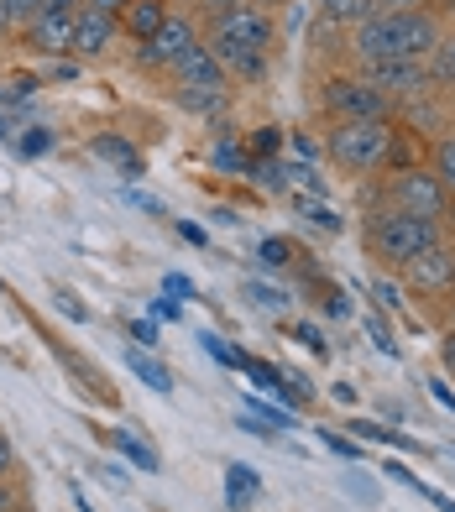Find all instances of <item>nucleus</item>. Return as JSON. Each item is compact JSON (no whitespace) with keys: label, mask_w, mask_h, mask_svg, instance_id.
I'll use <instances>...</instances> for the list:
<instances>
[{"label":"nucleus","mask_w":455,"mask_h":512,"mask_svg":"<svg viewBox=\"0 0 455 512\" xmlns=\"http://www.w3.org/2000/svg\"><path fill=\"white\" fill-rule=\"evenodd\" d=\"M42 11H68V6H79V0H37Z\"/></svg>","instance_id":"obj_50"},{"label":"nucleus","mask_w":455,"mask_h":512,"mask_svg":"<svg viewBox=\"0 0 455 512\" xmlns=\"http://www.w3.org/2000/svg\"><path fill=\"white\" fill-rule=\"evenodd\" d=\"M435 42H440L435 11H377L372 21L356 27L351 53L361 68H372V63H398V58H429Z\"/></svg>","instance_id":"obj_2"},{"label":"nucleus","mask_w":455,"mask_h":512,"mask_svg":"<svg viewBox=\"0 0 455 512\" xmlns=\"http://www.w3.org/2000/svg\"><path fill=\"white\" fill-rule=\"evenodd\" d=\"M131 340L136 345H157V324L152 319H131Z\"/></svg>","instance_id":"obj_40"},{"label":"nucleus","mask_w":455,"mask_h":512,"mask_svg":"<svg viewBox=\"0 0 455 512\" xmlns=\"http://www.w3.org/2000/svg\"><path fill=\"white\" fill-rule=\"evenodd\" d=\"M445 11H450V16H455V0H445Z\"/></svg>","instance_id":"obj_54"},{"label":"nucleus","mask_w":455,"mask_h":512,"mask_svg":"<svg viewBox=\"0 0 455 512\" xmlns=\"http://www.w3.org/2000/svg\"><path fill=\"white\" fill-rule=\"evenodd\" d=\"M204 6H215V11H225V6H246V0H204Z\"/></svg>","instance_id":"obj_51"},{"label":"nucleus","mask_w":455,"mask_h":512,"mask_svg":"<svg viewBox=\"0 0 455 512\" xmlns=\"http://www.w3.org/2000/svg\"><path fill=\"white\" fill-rule=\"evenodd\" d=\"M199 345H204V356H215L220 366H236V351H231V345H225L215 330H204V335H199Z\"/></svg>","instance_id":"obj_34"},{"label":"nucleus","mask_w":455,"mask_h":512,"mask_svg":"<svg viewBox=\"0 0 455 512\" xmlns=\"http://www.w3.org/2000/svg\"><path fill=\"white\" fill-rule=\"evenodd\" d=\"M435 398H440V403H445V408H450V413H455V392H450V387H445V382H435Z\"/></svg>","instance_id":"obj_49"},{"label":"nucleus","mask_w":455,"mask_h":512,"mask_svg":"<svg viewBox=\"0 0 455 512\" xmlns=\"http://www.w3.org/2000/svg\"><path fill=\"white\" fill-rule=\"evenodd\" d=\"M37 11H42L37 0H0V32H16V27H27V21H32Z\"/></svg>","instance_id":"obj_24"},{"label":"nucleus","mask_w":455,"mask_h":512,"mask_svg":"<svg viewBox=\"0 0 455 512\" xmlns=\"http://www.w3.org/2000/svg\"><path fill=\"white\" fill-rule=\"evenodd\" d=\"M152 314L173 324V319H184V304H173V298H157V304H152Z\"/></svg>","instance_id":"obj_41"},{"label":"nucleus","mask_w":455,"mask_h":512,"mask_svg":"<svg viewBox=\"0 0 455 512\" xmlns=\"http://www.w3.org/2000/svg\"><path fill=\"white\" fill-rule=\"evenodd\" d=\"M440 356H445V366H450V377H455V330L445 335V345H440Z\"/></svg>","instance_id":"obj_46"},{"label":"nucleus","mask_w":455,"mask_h":512,"mask_svg":"<svg viewBox=\"0 0 455 512\" xmlns=\"http://www.w3.org/2000/svg\"><path fill=\"white\" fill-rule=\"evenodd\" d=\"M6 136H11V121H6V115H0V142H6Z\"/></svg>","instance_id":"obj_52"},{"label":"nucleus","mask_w":455,"mask_h":512,"mask_svg":"<svg viewBox=\"0 0 455 512\" xmlns=\"http://www.w3.org/2000/svg\"><path fill=\"white\" fill-rule=\"evenodd\" d=\"M84 6H89V11H105V16H116V11L126 6V0H84Z\"/></svg>","instance_id":"obj_44"},{"label":"nucleus","mask_w":455,"mask_h":512,"mask_svg":"<svg viewBox=\"0 0 455 512\" xmlns=\"http://www.w3.org/2000/svg\"><path fill=\"white\" fill-rule=\"evenodd\" d=\"M278 392H283V398H293V403H299V408H304V403L314 398V392H309V377H304V371H283V387H278Z\"/></svg>","instance_id":"obj_32"},{"label":"nucleus","mask_w":455,"mask_h":512,"mask_svg":"<svg viewBox=\"0 0 455 512\" xmlns=\"http://www.w3.org/2000/svg\"><path fill=\"white\" fill-rule=\"evenodd\" d=\"M320 105L335 115V121H393V110H398L388 95H382V89H372L361 74H335V79H325Z\"/></svg>","instance_id":"obj_5"},{"label":"nucleus","mask_w":455,"mask_h":512,"mask_svg":"<svg viewBox=\"0 0 455 512\" xmlns=\"http://www.w3.org/2000/svg\"><path fill=\"white\" fill-rule=\"evenodd\" d=\"M173 84L178 89H231V79H225V68H220V58L204 48H189L184 58L173 63Z\"/></svg>","instance_id":"obj_11"},{"label":"nucleus","mask_w":455,"mask_h":512,"mask_svg":"<svg viewBox=\"0 0 455 512\" xmlns=\"http://www.w3.org/2000/svg\"><path fill=\"white\" fill-rule=\"evenodd\" d=\"M116 16H105V11H79V21H74V53L79 58H105L110 53V42H116Z\"/></svg>","instance_id":"obj_12"},{"label":"nucleus","mask_w":455,"mask_h":512,"mask_svg":"<svg viewBox=\"0 0 455 512\" xmlns=\"http://www.w3.org/2000/svg\"><path fill=\"white\" fill-rule=\"evenodd\" d=\"M388 476H393V481H403V486H414V492H419V486H424V481H419L414 471H408V465H398V460L388 465Z\"/></svg>","instance_id":"obj_43"},{"label":"nucleus","mask_w":455,"mask_h":512,"mask_svg":"<svg viewBox=\"0 0 455 512\" xmlns=\"http://www.w3.org/2000/svg\"><path fill=\"white\" fill-rule=\"evenodd\" d=\"M393 147H398V131L393 121H335L330 136H325V152L340 173H382L393 162Z\"/></svg>","instance_id":"obj_3"},{"label":"nucleus","mask_w":455,"mask_h":512,"mask_svg":"<svg viewBox=\"0 0 455 512\" xmlns=\"http://www.w3.org/2000/svg\"><path fill=\"white\" fill-rule=\"evenodd\" d=\"M320 309H325L330 319H346V309H351V304H346V293H340V288H325V298H320Z\"/></svg>","instance_id":"obj_38"},{"label":"nucleus","mask_w":455,"mask_h":512,"mask_svg":"<svg viewBox=\"0 0 455 512\" xmlns=\"http://www.w3.org/2000/svg\"><path fill=\"white\" fill-rule=\"evenodd\" d=\"M11 507V497H6V486H0V512H6Z\"/></svg>","instance_id":"obj_53"},{"label":"nucleus","mask_w":455,"mask_h":512,"mask_svg":"<svg viewBox=\"0 0 455 512\" xmlns=\"http://www.w3.org/2000/svg\"><path fill=\"white\" fill-rule=\"evenodd\" d=\"M89 152H95L100 162H110L116 173H126V178H142V152H136L126 136H110V131H100L95 142H89Z\"/></svg>","instance_id":"obj_14"},{"label":"nucleus","mask_w":455,"mask_h":512,"mask_svg":"<svg viewBox=\"0 0 455 512\" xmlns=\"http://www.w3.org/2000/svg\"><path fill=\"white\" fill-rule=\"evenodd\" d=\"M126 366L136 371V377H142L152 392H173V371L163 366V361H152L147 351H126Z\"/></svg>","instance_id":"obj_21"},{"label":"nucleus","mask_w":455,"mask_h":512,"mask_svg":"<svg viewBox=\"0 0 455 512\" xmlns=\"http://www.w3.org/2000/svg\"><path fill=\"white\" fill-rule=\"evenodd\" d=\"M168 16H173L168 0H126V6L116 11V27L126 37H136V42H147V37H157V27H163Z\"/></svg>","instance_id":"obj_13"},{"label":"nucleus","mask_w":455,"mask_h":512,"mask_svg":"<svg viewBox=\"0 0 455 512\" xmlns=\"http://www.w3.org/2000/svg\"><path fill=\"white\" fill-rule=\"evenodd\" d=\"M58 136L48 126H27V136H21V157H42V152H53Z\"/></svg>","instance_id":"obj_30"},{"label":"nucleus","mask_w":455,"mask_h":512,"mask_svg":"<svg viewBox=\"0 0 455 512\" xmlns=\"http://www.w3.org/2000/svg\"><path fill=\"white\" fill-rule=\"evenodd\" d=\"M74 21H79L74 6H68V11H37V16L27 21V48L48 53V58L74 53Z\"/></svg>","instance_id":"obj_10"},{"label":"nucleus","mask_w":455,"mask_h":512,"mask_svg":"<svg viewBox=\"0 0 455 512\" xmlns=\"http://www.w3.org/2000/svg\"><path fill=\"white\" fill-rule=\"evenodd\" d=\"M361 79H367L372 89H382L393 105H414L424 100L429 89H435V79H429V68L424 58H398V63H372V68H361Z\"/></svg>","instance_id":"obj_7"},{"label":"nucleus","mask_w":455,"mask_h":512,"mask_svg":"<svg viewBox=\"0 0 455 512\" xmlns=\"http://www.w3.org/2000/svg\"><path fill=\"white\" fill-rule=\"evenodd\" d=\"M278 147H283V131H278V126H257V131H252V142H246L252 162H267V157L278 152Z\"/></svg>","instance_id":"obj_25"},{"label":"nucleus","mask_w":455,"mask_h":512,"mask_svg":"<svg viewBox=\"0 0 455 512\" xmlns=\"http://www.w3.org/2000/svg\"><path fill=\"white\" fill-rule=\"evenodd\" d=\"M377 11H382L377 0H325V11H320V16L330 21V27H351V32H356L361 21H372Z\"/></svg>","instance_id":"obj_17"},{"label":"nucleus","mask_w":455,"mask_h":512,"mask_svg":"<svg viewBox=\"0 0 455 512\" xmlns=\"http://www.w3.org/2000/svg\"><path fill=\"white\" fill-rule=\"evenodd\" d=\"M272 42H278V21L262 6H225L210 16V48L225 68V79H241V84H257L267 74V58H272Z\"/></svg>","instance_id":"obj_1"},{"label":"nucleus","mask_w":455,"mask_h":512,"mask_svg":"<svg viewBox=\"0 0 455 512\" xmlns=\"http://www.w3.org/2000/svg\"><path fill=\"white\" fill-rule=\"evenodd\" d=\"M403 283L414 288L419 298H445V293H455V246H450V241H435L429 251H419L414 262L403 267Z\"/></svg>","instance_id":"obj_8"},{"label":"nucleus","mask_w":455,"mask_h":512,"mask_svg":"<svg viewBox=\"0 0 455 512\" xmlns=\"http://www.w3.org/2000/svg\"><path fill=\"white\" fill-rule=\"evenodd\" d=\"M189 48H199L194 21L173 11V16L163 21V27H157V37H147V42H142V63H147V68H173Z\"/></svg>","instance_id":"obj_9"},{"label":"nucleus","mask_w":455,"mask_h":512,"mask_svg":"<svg viewBox=\"0 0 455 512\" xmlns=\"http://www.w3.org/2000/svg\"><path fill=\"white\" fill-rule=\"evenodd\" d=\"M236 366H241L257 387H267V392H278V387H283V371L272 366V361H262V356H236Z\"/></svg>","instance_id":"obj_23"},{"label":"nucleus","mask_w":455,"mask_h":512,"mask_svg":"<svg viewBox=\"0 0 455 512\" xmlns=\"http://www.w3.org/2000/svg\"><path fill=\"white\" fill-rule=\"evenodd\" d=\"M246 298H252L257 309H267V314H278V309H288V293H278V288H267V283H246Z\"/></svg>","instance_id":"obj_29"},{"label":"nucleus","mask_w":455,"mask_h":512,"mask_svg":"<svg viewBox=\"0 0 455 512\" xmlns=\"http://www.w3.org/2000/svg\"><path fill=\"white\" fill-rule=\"evenodd\" d=\"M450 204H455V199H450Z\"/></svg>","instance_id":"obj_55"},{"label":"nucleus","mask_w":455,"mask_h":512,"mask_svg":"<svg viewBox=\"0 0 455 512\" xmlns=\"http://www.w3.org/2000/svg\"><path fill=\"white\" fill-rule=\"evenodd\" d=\"M252 178L262 183V189H288V183H293V178H288V162H272V157H267V162H257Z\"/></svg>","instance_id":"obj_28"},{"label":"nucleus","mask_w":455,"mask_h":512,"mask_svg":"<svg viewBox=\"0 0 455 512\" xmlns=\"http://www.w3.org/2000/svg\"><path fill=\"white\" fill-rule=\"evenodd\" d=\"M429 173H435L440 189L455 199V136H440V142H435V162H429Z\"/></svg>","instance_id":"obj_22"},{"label":"nucleus","mask_w":455,"mask_h":512,"mask_svg":"<svg viewBox=\"0 0 455 512\" xmlns=\"http://www.w3.org/2000/svg\"><path fill=\"white\" fill-rule=\"evenodd\" d=\"M58 309L74 314V319H84V304H74V293H58Z\"/></svg>","instance_id":"obj_45"},{"label":"nucleus","mask_w":455,"mask_h":512,"mask_svg":"<svg viewBox=\"0 0 455 512\" xmlns=\"http://www.w3.org/2000/svg\"><path fill=\"white\" fill-rule=\"evenodd\" d=\"M429 79H435L440 89H455V32H440V42L429 48Z\"/></svg>","instance_id":"obj_18"},{"label":"nucleus","mask_w":455,"mask_h":512,"mask_svg":"<svg viewBox=\"0 0 455 512\" xmlns=\"http://www.w3.org/2000/svg\"><path fill=\"white\" fill-rule=\"evenodd\" d=\"M257 492H262V476L252 471V465H241V460L225 465V502H231L236 512H241V507H252Z\"/></svg>","instance_id":"obj_15"},{"label":"nucleus","mask_w":455,"mask_h":512,"mask_svg":"<svg viewBox=\"0 0 455 512\" xmlns=\"http://www.w3.org/2000/svg\"><path fill=\"white\" fill-rule=\"evenodd\" d=\"M110 439H116V450H121L131 465H136V471H147V476H152V471H163V465H157V450L147 445V439H136L126 424H121L116 434H110Z\"/></svg>","instance_id":"obj_20"},{"label":"nucleus","mask_w":455,"mask_h":512,"mask_svg":"<svg viewBox=\"0 0 455 512\" xmlns=\"http://www.w3.org/2000/svg\"><path fill=\"white\" fill-rule=\"evenodd\" d=\"M367 335L377 340V351H382V356H398V340H393V330H388V324H382L377 314L367 319Z\"/></svg>","instance_id":"obj_35"},{"label":"nucleus","mask_w":455,"mask_h":512,"mask_svg":"<svg viewBox=\"0 0 455 512\" xmlns=\"http://www.w3.org/2000/svg\"><path fill=\"white\" fill-rule=\"evenodd\" d=\"M173 100L184 105L189 115H204V121H210V115H225V89H173Z\"/></svg>","instance_id":"obj_19"},{"label":"nucleus","mask_w":455,"mask_h":512,"mask_svg":"<svg viewBox=\"0 0 455 512\" xmlns=\"http://www.w3.org/2000/svg\"><path fill=\"white\" fill-rule=\"evenodd\" d=\"M351 434H356V439H388L393 429H382V424H372V418H351Z\"/></svg>","instance_id":"obj_39"},{"label":"nucleus","mask_w":455,"mask_h":512,"mask_svg":"<svg viewBox=\"0 0 455 512\" xmlns=\"http://www.w3.org/2000/svg\"><path fill=\"white\" fill-rule=\"evenodd\" d=\"M388 194H393V209H408V215H424V220L450 215V194L440 189V178L429 168H398Z\"/></svg>","instance_id":"obj_6"},{"label":"nucleus","mask_w":455,"mask_h":512,"mask_svg":"<svg viewBox=\"0 0 455 512\" xmlns=\"http://www.w3.org/2000/svg\"><path fill=\"white\" fill-rule=\"evenodd\" d=\"M6 471H11V439L0 434V476H6Z\"/></svg>","instance_id":"obj_48"},{"label":"nucleus","mask_w":455,"mask_h":512,"mask_svg":"<svg viewBox=\"0 0 455 512\" xmlns=\"http://www.w3.org/2000/svg\"><path fill=\"white\" fill-rule=\"evenodd\" d=\"M257 256H262V267H288L293 256H304V251H293L283 236H267V241L257 246Z\"/></svg>","instance_id":"obj_26"},{"label":"nucleus","mask_w":455,"mask_h":512,"mask_svg":"<svg viewBox=\"0 0 455 512\" xmlns=\"http://www.w3.org/2000/svg\"><path fill=\"white\" fill-rule=\"evenodd\" d=\"M246 413H252L257 424H267V429H288V424H293V413H283V408H267V403H257V398H246Z\"/></svg>","instance_id":"obj_31"},{"label":"nucleus","mask_w":455,"mask_h":512,"mask_svg":"<svg viewBox=\"0 0 455 512\" xmlns=\"http://www.w3.org/2000/svg\"><path fill=\"white\" fill-rule=\"evenodd\" d=\"M320 445H325V450H335V455H346V460H361V445H356V439L335 434V429H320Z\"/></svg>","instance_id":"obj_33"},{"label":"nucleus","mask_w":455,"mask_h":512,"mask_svg":"<svg viewBox=\"0 0 455 512\" xmlns=\"http://www.w3.org/2000/svg\"><path fill=\"white\" fill-rule=\"evenodd\" d=\"M372 256H377V267H388V272H403L408 262H414L419 251H429L435 241H445V230L440 220H424V215H408V209H382V215H372Z\"/></svg>","instance_id":"obj_4"},{"label":"nucleus","mask_w":455,"mask_h":512,"mask_svg":"<svg viewBox=\"0 0 455 512\" xmlns=\"http://www.w3.org/2000/svg\"><path fill=\"white\" fill-rule=\"evenodd\" d=\"M210 168H215V173H252L257 162H252V152L236 142V131H220L215 147H210Z\"/></svg>","instance_id":"obj_16"},{"label":"nucleus","mask_w":455,"mask_h":512,"mask_svg":"<svg viewBox=\"0 0 455 512\" xmlns=\"http://www.w3.org/2000/svg\"><path fill=\"white\" fill-rule=\"evenodd\" d=\"M163 298H173V304H184V298H194V283L184 272H168L163 277Z\"/></svg>","instance_id":"obj_36"},{"label":"nucleus","mask_w":455,"mask_h":512,"mask_svg":"<svg viewBox=\"0 0 455 512\" xmlns=\"http://www.w3.org/2000/svg\"><path fill=\"white\" fill-rule=\"evenodd\" d=\"M382 11H429V0H377Z\"/></svg>","instance_id":"obj_42"},{"label":"nucleus","mask_w":455,"mask_h":512,"mask_svg":"<svg viewBox=\"0 0 455 512\" xmlns=\"http://www.w3.org/2000/svg\"><path fill=\"white\" fill-rule=\"evenodd\" d=\"M178 236H184L189 246H204V230L199 225H178Z\"/></svg>","instance_id":"obj_47"},{"label":"nucleus","mask_w":455,"mask_h":512,"mask_svg":"<svg viewBox=\"0 0 455 512\" xmlns=\"http://www.w3.org/2000/svg\"><path fill=\"white\" fill-rule=\"evenodd\" d=\"M293 209H299V215H309L320 230H340V215H335L330 204H320V199H293Z\"/></svg>","instance_id":"obj_27"},{"label":"nucleus","mask_w":455,"mask_h":512,"mask_svg":"<svg viewBox=\"0 0 455 512\" xmlns=\"http://www.w3.org/2000/svg\"><path fill=\"white\" fill-rule=\"evenodd\" d=\"M293 340L309 345L314 356H325V335H320V324H293Z\"/></svg>","instance_id":"obj_37"}]
</instances>
